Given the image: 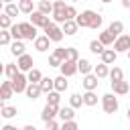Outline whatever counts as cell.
I'll return each instance as SVG.
<instances>
[{"label":"cell","instance_id":"obj_1","mask_svg":"<svg viewBox=\"0 0 130 130\" xmlns=\"http://www.w3.org/2000/svg\"><path fill=\"white\" fill-rule=\"evenodd\" d=\"M102 108H104L106 114H116L118 112V98H116V93L102 95Z\"/></svg>","mask_w":130,"mask_h":130},{"label":"cell","instance_id":"obj_2","mask_svg":"<svg viewBox=\"0 0 130 130\" xmlns=\"http://www.w3.org/2000/svg\"><path fill=\"white\" fill-rule=\"evenodd\" d=\"M43 30H45V35H47V37H49L53 43H59V41L63 39V35H65V32H63V28H59L55 20H51V22H49V24H47Z\"/></svg>","mask_w":130,"mask_h":130},{"label":"cell","instance_id":"obj_3","mask_svg":"<svg viewBox=\"0 0 130 130\" xmlns=\"http://www.w3.org/2000/svg\"><path fill=\"white\" fill-rule=\"evenodd\" d=\"M12 87H14V91L16 93H22V91H26V85H28V77L24 75V71H18L12 79Z\"/></svg>","mask_w":130,"mask_h":130},{"label":"cell","instance_id":"obj_4","mask_svg":"<svg viewBox=\"0 0 130 130\" xmlns=\"http://www.w3.org/2000/svg\"><path fill=\"white\" fill-rule=\"evenodd\" d=\"M65 8H67V6H65L63 0H57V2L53 4V20H55V22H61V24H63V22L67 20Z\"/></svg>","mask_w":130,"mask_h":130},{"label":"cell","instance_id":"obj_5","mask_svg":"<svg viewBox=\"0 0 130 130\" xmlns=\"http://www.w3.org/2000/svg\"><path fill=\"white\" fill-rule=\"evenodd\" d=\"M67 59V49H63V47H57L55 51H53V55L49 57V65L51 67H61V63Z\"/></svg>","mask_w":130,"mask_h":130},{"label":"cell","instance_id":"obj_6","mask_svg":"<svg viewBox=\"0 0 130 130\" xmlns=\"http://www.w3.org/2000/svg\"><path fill=\"white\" fill-rule=\"evenodd\" d=\"M30 22L37 24V26H41V28H45L51 20H49V14H45V12H41V10H32V12H30Z\"/></svg>","mask_w":130,"mask_h":130},{"label":"cell","instance_id":"obj_7","mask_svg":"<svg viewBox=\"0 0 130 130\" xmlns=\"http://www.w3.org/2000/svg\"><path fill=\"white\" fill-rule=\"evenodd\" d=\"M20 24V30H22V37L26 39V41H35L37 39V24H32V22H18Z\"/></svg>","mask_w":130,"mask_h":130},{"label":"cell","instance_id":"obj_8","mask_svg":"<svg viewBox=\"0 0 130 130\" xmlns=\"http://www.w3.org/2000/svg\"><path fill=\"white\" fill-rule=\"evenodd\" d=\"M114 49H116L118 53H128V51H130V35H120V37H116Z\"/></svg>","mask_w":130,"mask_h":130},{"label":"cell","instance_id":"obj_9","mask_svg":"<svg viewBox=\"0 0 130 130\" xmlns=\"http://www.w3.org/2000/svg\"><path fill=\"white\" fill-rule=\"evenodd\" d=\"M93 16H95V12L93 10H83L81 14H77L75 16V20H77V24L81 26V28H89V24H91V20H93Z\"/></svg>","mask_w":130,"mask_h":130},{"label":"cell","instance_id":"obj_10","mask_svg":"<svg viewBox=\"0 0 130 130\" xmlns=\"http://www.w3.org/2000/svg\"><path fill=\"white\" fill-rule=\"evenodd\" d=\"M59 69H61V73L67 75V77H71V75H75V73L79 71V69H77V61H73V59H65Z\"/></svg>","mask_w":130,"mask_h":130},{"label":"cell","instance_id":"obj_11","mask_svg":"<svg viewBox=\"0 0 130 130\" xmlns=\"http://www.w3.org/2000/svg\"><path fill=\"white\" fill-rule=\"evenodd\" d=\"M12 93H16L14 87H12V81H10V79H8V81H2V85H0V100L6 102V100L12 98Z\"/></svg>","mask_w":130,"mask_h":130},{"label":"cell","instance_id":"obj_12","mask_svg":"<svg viewBox=\"0 0 130 130\" xmlns=\"http://www.w3.org/2000/svg\"><path fill=\"white\" fill-rule=\"evenodd\" d=\"M100 77L95 75V73H87V75H83V81H81V85H83V89H98V81Z\"/></svg>","mask_w":130,"mask_h":130},{"label":"cell","instance_id":"obj_13","mask_svg":"<svg viewBox=\"0 0 130 130\" xmlns=\"http://www.w3.org/2000/svg\"><path fill=\"white\" fill-rule=\"evenodd\" d=\"M24 93H26V98H28V100H32V102H35V100L43 93V87H41V83H30V81H28V85H26V91H24Z\"/></svg>","mask_w":130,"mask_h":130},{"label":"cell","instance_id":"obj_14","mask_svg":"<svg viewBox=\"0 0 130 130\" xmlns=\"http://www.w3.org/2000/svg\"><path fill=\"white\" fill-rule=\"evenodd\" d=\"M16 65H18V69H20V71H30L35 63H32V57L24 53V55H20V57H18V61H16Z\"/></svg>","mask_w":130,"mask_h":130},{"label":"cell","instance_id":"obj_15","mask_svg":"<svg viewBox=\"0 0 130 130\" xmlns=\"http://www.w3.org/2000/svg\"><path fill=\"white\" fill-rule=\"evenodd\" d=\"M55 116H59V108H57V106H51V104H47V106L43 108V112H41V118H43V122H47V120H53Z\"/></svg>","mask_w":130,"mask_h":130},{"label":"cell","instance_id":"obj_16","mask_svg":"<svg viewBox=\"0 0 130 130\" xmlns=\"http://www.w3.org/2000/svg\"><path fill=\"white\" fill-rule=\"evenodd\" d=\"M61 28H63V32H65V35H75V32H77V28H79V24H77V20H75V18H67V20L63 22V26H61Z\"/></svg>","mask_w":130,"mask_h":130},{"label":"cell","instance_id":"obj_17","mask_svg":"<svg viewBox=\"0 0 130 130\" xmlns=\"http://www.w3.org/2000/svg\"><path fill=\"white\" fill-rule=\"evenodd\" d=\"M49 43H51V39H49L47 35L37 37V39H35V49L41 51V53H45V51H49Z\"/></svg>","mask_w":130,"mask_h":130},{"label":"cell","instance_id":"obj_18","mask_svg":"<svg viewBox=\"0 0 130 130\" xmlns=\"http://www.w3.org/2000/svg\"><path fill=\"white\" fill-rule=\"evenodd\" d=\"M112 89H114V93L116 95H126L128 91H130V85H128V81H116V83H112Z\"/></svg>","mask_w":130,"mask_h":130},{"label":"cell","instance_id":"obj_19","mask_svg":"<svg viewBox=\"0 0 130 130\" xmlns=\"http://www.w3.org/2000/svg\"><path fill=\"white\" fill-rule=\"evenodd\" d=\"M116 57H118V51H116V49H106V51L102 53V61L108 63V65L116 63Z\"/></svg>","mask_w":130,"mask_h":130},{"label":"cell","instance_id":"obj_20","mask_svg":"<svg viewBox=\"0 0 130 130\" xmlns=\"http://www.w3.org/2000/svg\"><path fill=\"white\" fill-rule=\"evenodd\" d=\"M83 104H85V106H95V104H98L95 89H85V93H83Z\"/></svg>","mask_w":130,"mask_h":130},{"label":"cell","instance_id":"obj_21","mask_svg":"<svg viewBox=\"0 0 130 130\" xmlns=\"http://www.w3.org/2000/svg\"><path fill=\"white\" fill-rule=\"evenodd\" d=\"M108 30H110L114 37H120V35L124 32V22H122V20H114V22L108 26Z\"/></svg>","mask_w":130,"mask_h":130},{"label":"cell","instance_id":"obj_22","mask_svg":"<svg viewBox=\"0 0 130 130\" xmlns=\"http://www.w3.org/2000/svg\"><path fill=\"white\" fill-rule=\"evenodd\" d=\"M93 73H95V75H98L100 79H104V77H108V75H110V69H108V63H104V61H102L100 65H95V67H93Z\"/></svg>","mask_w":130,"mask_h":130},{"label":"cell","instance_id":"obj_23","mask_svg":"<svg viewBox=\"0 0 130 130\" xmlns=\"http://www.w3.org/2000/svg\"><path fill=\"white\" fill-rule=\"evenodd\" d=\"M41 87H43V93H49L55 89V79L53 77H43L41 79Z\"/></svg>","mask_w":130,"mask_h":130},{"label":"cell","instance_id":"obj_24","mask_svg":"<svg viewBox=\"0 0 130 130\" xmlns=\"http://www.w3.org/2000/svg\"><path fill=\"white\" fill-rule=\"evenodd\" d=\"M59 102H61V91L53 89V91H49V93H47V104H51V106H57V108H59Z\"/></svg>","mask_w":130,"mask_h":130},{"label":"cell","instance_id":"obj_25","mask_svg":"<svg viewBox=\"0 0 130 130\" xmlns=\"http://www.w3.org/2000/svg\"><path fill=\"white\" fill-rule=\"evenodd\" d=\"M59 118H61V120H73V118H75L73 106H67V108H59Z\"/></svg>","mask_w":130,"mask_h":130},{"label":"cell","instance_id":"obj_26","mask_svg":"<svg viewBox=\"0 0 130 130\" xmlns=\"http://www.w3.org/2000/svg\"><path fill=\"white\" fill-rule=\"evenodd\" d=\"M89 51L95 53V55H102V53L106 51V45H104L100 39H98V41H91V43H89Z\"/></svg>","mask_w":130,"mask_h":130},{"label":"cell","instance_id":"obj_27","mask_svg":"<svg viewBox=\"0 0 130 130\" xmlns=\"http://www.w3.org/2000/svg\"><path fill=\"white\" fill-rule=\"evenodd\" d=\"M77 69L81 71V75H87L91 73V63L87 59H77Z\"/></svg>","mask_w":130,"mask_h":130},{"label":"cell","instance_id":"obj_28","mask_svg":"<svg viewBox=\"0 0 130 130\" xmlns=\"http://www.w3.org/2000/svg\"><path fill=\"white\" fill-rule=\"evenodd\" d=\"M26 77H28V81L30 83H41V79H43V73L39 71V69H30V71H26Z\"/></svg>","mask_w":130,"mask_h":130},{"label":"cell","instance_id":"obj_29","mask_svg":"<svg viewBox=\"0 0 130 130\" xmlns=\"http://www.w3.org/2000/svg\"><path fill=\"white\" fill-rule=\"evenodd\" d=\"M67 85H69V83H67V75L61 73L59 77H55V89H57V91H65Z\"/></svg>","mask_w":130,"mask_h":130},{"label":"cell","instance_id":"obj_30","mask_svg":"<svg viewBox=\"0 0 130 130\" xmlns=\"http://www.w3.org/2000/svg\"><path fill=\"white\" fill-rule=\"evenodd\" d=\"M0 114H2V118H14L18 112H16V108H12V106H6V104H2V108H0Z\"/></svg>","mask_w":130,"mask_h":130},{"label":"cell","instance_id":"obj_31","mask_svg":"<svg viewBox=\"0 0 130 130\" xmlns=\"http://www.w3.org/2000/svg\"><path fill=\"white\" fill-rule=\"evenodd\" d=\"M4 12H6V14H10V16L14 18V16H18V14H20V6H18V4H14V2H8V4L4 6Z\"/></svg>","mask_w":130,"mask_h":130},{"label":"cell","instance_id":"obj_32","mask_svg":"<svg viewBox=\"0 0 130 130\" xmlns=\"http://www.w3.org/2000/svg\"><path fill=\"white\" fill-rule=\"evenodd\" d=\"M10 53H12V55H16V57L24 55V45H22V41H14V43L10 45Z\"/></svg>","mask_w":130,"mask_h":130},{"label":"cell","instance_id":"obj_33","mask_svg":"<svg viewBox=\"0 0 130 130\" xmlns=\"http://www.w3.org/2000/svg\"><path fill=\"white\" fill-rule=\"evenodd\" d=\"M108 77L112 79V83L122 81V79H124V71H122L120 67H114V69H110V75H108Z\"/></svg>","mask_w":130,"mask_h":130},{"label":"cell","instance_id":"obj_34","mask_svg":"<svg viewBox=\"0 0 130 130\" xmlns=\"http://www.w3.org/2000/svg\"><path fill=\"white\" fill-rule=\"evenodd\" d=\"M100 41L108 47V45H114V41H116V37L110 32V30H104V32H100Z\"/></svg>","mask_w":130,"mask_h":130},{"label":"cell","instance_id":"obj_35","mask_svg":"<svg viewBox=\"0 0 130 130\" xmlns=\"http://www.w3.org/2000/svg\"><path fill=\"white\" fill-rule=\"evenodd\" d=\"M18 71H20V69H18V65H14V63H6V67H4V73H6V77H8V79H12Z\"/></svg>","mask_w":130,"mask_h":130},{"label":"cell","instance_id":"obj_36","mask_svg":"<svg viewBox=\"0 0 130 130\" xmlns=\"http://www.w3.org/2000/svg\"><path fill=\"white\" fill-rule=\"evenodd\" d=\"M18 6H20V12H24V14L32 12V0H18Z\"/></svg>","mask_w":130,"mask_h":130},{"label":"cell","instance_id":"obj_37","mask_svg":"<svg viewBox=\"0 0 130 130\" xmlns=\"http://www.w3.org/2000/svg\"><path fill=\"white\" fill-rule=\"evenodd\" d=\"M12 26V16L10 14H0V28H10Z\"/></svg>","mask_w":130,"mask_h":130},{"label":"cell","instance_id":"obj_38","mask_svg":"<svg viewBox=\"0 0 130 130\" xmlns=\"http://www.w3.org/2000/svg\"><path fill=\"white\" fill-rule=\"evenodd\" d=\"M10 39H12L10 28H2V32H0V45H10Z\"/></svg>","mask_w":130,"mask_h":130},{"label":"cell","instance_id":"obj_39","mask_svg":"<svg viewBox=\"0 0 130 130\" xmlns=\"http://www.w3.org/2000/svg\"><path fill=\"white\" fill-rule=\"evenodd\" d=\"M10 32H12V39L14 41H22L24 37H22V30H20V24H12L10 26Z\"/></svg>","mask_w":130,"mask_h":130},{"label":"cell","instance_id":"obj_40","mask_svg":"<svg viewBox=\"0 0 130 130\" xmlns=\"http://www.w3.org/2000/svg\"><path fill=\"white\" fill-rule=\"evenodd\" d=\"M69 104H71L73 108H81V104H83V95H81V93H73V95L69 98Z\"/></svg>","mask_w":130,"mask_h":130},{"label":"cell","instance_id":"obj_41","mask_svg":"<svg viewBox=\"0 0 130 130\" xmlns=\"http://www.w3.org/2000/svg\"><path fill=\"white\" fill-rule=\"evenodd\" d=\"M39 10L45 12V14H51V12H53V4H51L49 0H41V2H39Z\"/></svg>","mask_w":130,"mask_h":130},{"label":"cell","instance_id":"obj_42","mask_svg":"<svg viewBox=\"0 0 130 130\" xmlns=\"http://www.w3.org/2000/svg\"><path fill=\"white\" fill-rule=\"evenodd\" d=\"M102 22H104V18L95 12V16H93V20H91V24H89V28H100L102 26Z\"/></svg>","mask_w":130,"mask_h":130},{"label":"cell","instance_id":"obj_43","mask_svg":"<svg viewBox=\"0 0 130 130\" xmlns=\"http://www.w3.org/2000/svg\"><path fill=\"white\" fill-rule=\"evenodd\" d=\"M67 59H73V61L79 59V53H77L75 47H67Z\"/></svg>","mask_w":130,"mask_h":130},{"label":"cell","instance_id":"obj_44","mask_svg":"<svg viewBox=\"0 0 130 130\" xmlns=\"http://www.w3.org/2000/svg\"><path fill=\"white\" fill-rule=\"evenodd\" d=\"M63 130H77V122L75 120H63Z\"/></svg>","mask_w":130,"mask_h":130},{"label":"cell","instance_id":"obj_45","mask_svg":"<svg viewBox=\"0 0 130 130\" xmlns=\"http://www.w3.org/2000/svg\"><path fill=\"white\" fill-rule=\"evenodd\" d=\"M65 14H67V18H75L79 12L75 10V6H71V4H67V8H65Z\"/></svg>","mask_w":130,"mask_h":130},{"label":"cell","instance_id":"obj_46","mask_svg":"<svg viewBox=\"0 0 130 130\" xmlns=\"http://www.w3.org/2000/svg\"><path fill=\"white\" fill-rule=\"evenodd\" d=\"M45 128H47V130H57V128H59V124H57V122H55V118H53V120H47V122H45Z\"/></svg>","mask_w":130,"mask_h":130},{"label":"cell","instance_id":"obj_47","mask_svg":"<svg viewBox=\"0 0 130 130\" xmlns=\"http://www.w3.org/2000/svg\"><path fill=\"white\" fill-rule=\"evenodd\" d=\"M122 6L124 8H130V0H122Z\"/></svg>","mask_w":130,"mask_h":130},{"label":"cell","instance_id":"obj_48","mask_svg":"<svg viewBox=\"0 0 130 130\" xmlns=\"http://www.w3.org/2000/svg\"><path fill=\"white\" fill-rule=\"evenodd\" d=\"M126 116H128V120H130V108H128V112H126Z\"/></svg>","mask_w":130,"mask_h":130},{"label":"cell","instance_id":"obj_49","mask_svg":"<svg viewBox=\"0 0 130 130\" xmlns=\"http://www.w3.org/2000/svg\"><path fill=\"white\" fill-rule=\"evenodd\" d=\"M102 2H106V4H108V2H112V0H102Z\"/></svg>","mask_w":130,"mask_h":130},{"label":"cell","instance_id":"obj_50","mask_svg":"<svg viewBox=\"0 0 130 130\" xmlns=\"http://www.w3.org/2000/svg\"><path fill=\"white\" fill-rule=\"evenodd\" d=\"M4 2H6V4H8V2H12V0H4Z\"/></svg>","mask_w":130,"mask_h":130},{"label":"cell","instance_id":"obj_51","mask_svg":"<svg viewBox=\"0 0 130 130\" xmlns=\"http://www.w3.org/2000/svg\"><path fill=\"white\" fill-rule=\"evenodd\" d=\"M128 59H130V51H128Z\"/></svg>","mask_w":130,"mask_h":130},{"label":"cell","instance_id":"obj_52","mask_svg":"<svg viewBox=\"0 0 130 130\" xmlns=\"http://www.w3.org/2000/svg\"><path fill=\"white\" fill-rule=\"evenodd\" d=\"M73 2H77V0H73Z\"/></svg>","mask_w":130,"mask_h":130}]
</instances>
